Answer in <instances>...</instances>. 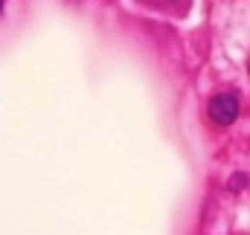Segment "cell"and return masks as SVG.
<instances>
[{
  "mask_svg": "<svg viewBox=\"0 0 250 235\" xmlns=\"http://www.w3.org/2000/svg\"><path fill=\"white\" fill-rule=\"evenodd\" d=\"M0 9H3V0H0Z\"/></svg>",
  "mask_w": 250,
  "mask_h": 235,
  "instance_id": "7a4b0ae2",
  "label": "cell"
},
{
  "mask_svg": "<svg viewBox=\"0 0 250 235\" xmlns=\"http://www.w3.org/2000/svg\"><path fill=\"white\" fill-rule=\"evenodd\" d=\"M239 117V96L233 93H218L209 99V119L218 125H230Z\"/></svg>",
  "mask_w": 250,
  "mask_h": 235,
  "instance_id": "6da1fadb",
  "label": "cell"
}]
</instances>
